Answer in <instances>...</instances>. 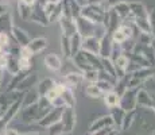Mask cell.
<instances>
[{
	"label": "cell",
	"mask_w": 155,
	"mask_h": 135,
	"mask_svg": "<svg viewBox=\"0 0 155 135\" xmlns=\"http://www.w3.org/2000/svg\"><path fill=\"white\" fill-rule=\"evenodd\" d=\"M154 74L153 68H142L139 70L131 73V79L128 81V88H140L151 76Z\"/></svg>",
	"instance_id": "cell-1"
},
{
	"label": "cell",
	"mask_w": 155,
	"mask_h": 135,
	"mask_svg": "<svg viewBox=\"0 0 155 135\" xmlns=\"http://www.w3.org/2000/svg\"><path fill=\"white\" fill-rule=\"evenodd\" d=\"M104 15H105V11L101 8V5L88 4L81 8V16L91 20V22L96 23V25H101V23H103Z\"/></svg>",
	"instance_id": "cell-2"
},
{
	"label": "cell",
	"mask_w": 155,
	"mask_h": 135,
	"mask_svg": "<svg viewBox=\"0 0 155 135\" xmlns=\"http://www.w3.org/2000/svg\"><path fill=\"white\" fill-rule=\"evenodd\" d=\"M59 122L64 127V134H70L76 127V110H74V107H64Z\"/></svg>",
	"instance_id": "cell-3"
},
{
	"label": "cell",
	"mask_w": 155,
	"mask_h": 135,
	"mask_svg": "<svg viewBox=\"0 0 155 135\" xmlns=\"http://www.w3.org/2000/svg\"><path fill=\"white\" fill-rule=\"evenodd\" d=\"M138 91H139V88H128L121 95L119 107L123 108L126 112L136 110V95H138Z\"/></svg>",
	"instance_id": "cell-4"
},
{
	"label": "cell",
	"mask_w": 155,
	"mask_h": 135,
	"mask_svg": "<svg viewBox=\"0 0 155 135\" xmlns=\"http://www.w3.org/2000/svg\"><path fill=\"white\" fill-rule=\"evenodd\" d=\"M20 112V120L25 124H32V123H38L41 119L39 116V110H38V103L32 104L28 107H23Z\"/></svg>",
	"instance_id": "cell-5"
},
{
	"label": "cell",
	"mask_w": 155,
	"mask_h": 135,
	"mask_svg": "<svg viewBox=\"0 0 155 135\" xmlns=\"http://www.w3.org/2000/svg\"><path fill=\"white\" fill-rule=\"evenodd\" d=\"M115 127L113 120L111 118V115H101L100 118H97L96 120H93V123L89 127V135H93L96 133H99L101 130H105V128H112Z\"/></svg>",
	"instance_id": "cell-6"
},
{
	"label": "cell",
	"mask_w": 155,
	"mask_h": 135,
	"mask_svg": "<svg viewBox=\"0 0 155 135\" xmlns=\"http://www.w3.org/2000/svg\"><path fill=\"white\" fill-rule=\"evenodd\" d=\"M62 16L77 19L81 16V7L76 0H62Z\"/></svg>",
	"instance_id": "cell-7"
},
{
	"label": "cell",
	"mask_w": 155,
	"mask_h": 135,
	"mask_svg": "<svg viewBox=\"0 0 155 135\" xmlns=\"http://www.w3.org/2000/svg\"><path fill=\"white\" fill-rule=\"evenodd\" d=\"M62 111H64V108H53L46 116H43V118L38 122V126L43 127V128H49L50 126H53L54 123H58L61 120Z\"/></svg>",
	"instance_id": "cell-8"
},
{
	"label": "cell",
	"mask_w": 155,
	"mask_h": 135,
	"mask_svg": "<svg viewBox=\"0 0 155 135\" xmlns=\"http://www.w3.org/2000/svg\"><path fill=\"white\" fill-rule=\"evenodd\" d=\"M82 81H84V74H82V72H68V73L65 74L62 83H64L68 88L74 91L76 88H78V86L81 85Z\"/></svg>",
	"instance_id": "cell-9"
},
{
	"label": "cell",
	"mask_w": 155,
	"mask_h": 135,
	"mask_svg": "<svg viewBox=\"0 0 155 135\" xmlns=\"http://www.w3.org/2000/svg\"><path fill=\"white\" fill-rule=\"evenodd\" d=\"M59 26H61V35H65L68 38H71L74 34H77V26H76V19H71V18H65L62 16L59 19Z\"/></svg>",
	"instance_id": "cell-10"
},
{
	"label": "cell",
	"mask_w": 155,
	"mask_h": 135,
	"mask_svg": "<svg viewBox=\"0 0 155 135\" xmlns=\"http://www.w3.org/2000/svg\"><path fill=\"white\" fill-rule=\"evenodd\" d=\"M30 20H31V22L38 23V25H41V26H45V27L50 25L49 18H47V15L45 14L43 7H42V4H41L39 2H38L37 4L34 5V8H32V14H31Z\"/></svg>",
	"instance_id": "cell-11"
},
{
	"label": "cell",
	"mask_w": 155,
	"mask_h": 135,
	"mask_svg": "<svg viewBox=\"0 0 155 135\" xmlns=\"http://www.w3.org/2000/svg\"><path fill=\"white\" fill-rule=\"evenodd\" d=\"M43 64H45V66L51 72H59L62 69V66H64L62 58L59 56H57L55 53L46 54L43 58Z\"/></svg>",
	"instance_id": "cell-12"
},
{
	"label": "cell",
	"mask_w": 155,
	"mask_h": 135,
	"mask_svg": "<svg viewBox=\"0 0 155 135\" xmlns=\"http://www.w3.org/2000/svg\"><path fill=\"white\" fill-rule=\"evenodd\" d=\"M39 80H38V73L37 72H28L25 76L23 81L20 83V85L18 86V92H27L30 89H32V86H37Z\"/></svg>",
	"instance_id": "cell-13"
},
{
	"label": "cell",
	"mask_w": 155,
	"mask_h": 135,
	"mask_svg": "<svg viewBox=\"0 0 155 135\" xmlns=\"http://www.w3.org/2000/svg\"><path fill=\"white\" fill-rule=\"evenodd\" d=\"M11 35H12L14 41L16 42V45L19 47L27 46V45L30 43V41H31V38H30V35L27 34V31H26V30H23V29H20V27H18V26L12 27Z\"/></svg>",
	"instance_id": "cell-14"
},
{
	"label": "cell",
	"mask_w": 155,
	"mask_h": 135,
	"mask_svg": "<svg viewBox=\"0 0 155 135\" xmlns=\"http://www.w3.org/2000/svg\"><path fill=\"white\" fill-rule=\"evenodd\" d=\"M112 46H113V42H112L111 34L107 32L100 39V50H99L100 58H109L111 57V52H112Z\"/></svg>",
	"instance_id": "cell-15"
},
{
	"label": "cell",
	"mask_w": 155,
	"mask_h": 135,
	"mask_svg": "<svg viewBox=\"0 0 155 135\" xmlns=\"http://www.w3.org/2000/svg\"><path fill=\"white\" fill-rule=\"evenodd\" d=\"M14 19H12V14L11 11H7L3 15H0V34H7L11 35L14 27Z\"/></svg>",
	"instance_id": "cell-16"
},
{
	"label": "cell",
	"mask_w": 155,
	"mask_h": 135,
	"mask_svg": "<svg viewBox=\"0 0 155 135\" xmlns=\"http://www.w3.org/2000/svg\"><path fill=\"white\" fill-rule=\"evenodd\" d=\"M130 5V15L134 19L138 18H147L148 16V11L146 8V5L140 2H128Z\"/></svg>",
	"instance_id": "cell-17"
},
{
	"label": "cell",
	"mask_w": 155,
	"mask_h": 135,
	"mask_svg": "<svg viewBox=\"0 0 155 135\" xmlns=\"http://www.w3.org/2000/svg\"><path fill=\"white\" fill-rule=\"evenodd\" d=\"M136 107L140 108H154V100L144 88H139L136 95Z\"/></svg>",
	"instance_id": "cell-18"
},
{
	"label": "cell",
	"mask_w": 155,
	"mask_h": 135,
	"mask_svg": "<svg viewBox=\"0 0 155 135\" xmlns=\"http://www.w3.org/2000/svg\"><path fill=\"white\" fill-rule=\"evenodd\" d=\"M27 49L31 52L32 56H37V54L42 53L45 49L47 47V39L45 37H38V38H34V39L30 41V43L27 45Z\"/></svg>",
	"instance_id": "cell-19"
},
{
	"label": "cell",
	"mask_w": 155,
	"mask_h": 135,
	"mask_svg": "<svg viewBox=\"0 0 155 135\" xmlns=\"http://www.w3.org/2000/svg\"><path fill=\"white\" fill-rule=\"evenodd\" d=\"M81 50L89 52L92 54L99 56L100 50V39L97 37H89V38H82V47Z\"/></svg>",
	"instance_id": "cell-20"
},
{
	"label": "cell",
	"mask_w": 155,
	"mask_h": 135,
	"mask_svg": "<svg viewBox=\"0 0 155 135\" xmlns=\"http://www.w3.org/2000/svg\"><path fill=\"white\" fill-rule=\"evenodd\" d=\"M113 64H115V69H116V80H119L127 73L128 65H130V59H128L127 54L123 53Z\"/></svg>",
	"instance_id": "cell-21"
},
{
	"label": "cell",
	"mask_w": 155,
	"mask_h": 135,
	"mask_svg": "<svg viewBox=\"0 0 155 135\" xmlns=\"http://www.w3.org/2000/svg\"><path fill=\"white\" fill-rule=\"evenodd\" d=\"M109 115H111L115 127L117 128L119 131H120L121 124H123V119H124V116H126V111L117 106V107H115V108H111V113H109Z\"/></svg>",
	"instance_id": "cell-22"
},
{
	"label": "cell",
	"mask_w": 155,
	"mask_h": 135,
	"mask_svg": "<svg viewBox=\"0 0 155 135\" xmlns=\"http://www.w3.org/2000/svg\"><path fill=\"white\" fill-rule=\"evenodd\" d=\"M54 85H55V81L53 79H50V77H46V79H43L42 81H39L37 85V92H38V95H39V97H43L47 92L51 91V89L54 88Z\"/></svg>",
	"instance_id": "cell-23"
},
{
	"label": "cell",
	"mask_w": 155,
	"mask_h": 135,
	"mask_svg": "<svg viewBox=\"0 0 155 135\" xmlns=\"http://www.w3.org/2000/svg\"><path fill=\"white\" fill-rule=\"evenodd\" d=\"M81 47H82V38L77 32L70 38V58H73L74 56H77L81 52Z\"/></svg>",
	"instance_id": "cell-24"
},
{
	"label": "cell",
	"mask_w": 155,
	"mask_h": 135,
	"mask_svg": "<svg viewBox=\"0 0 155 135\" xmlns=\"http://www.w3.org/2000/svg\"><path fill=\"white\" fill-rule=\"evenodd\" d=\"M27 73H25V72H19L18 74H15V76L11 77L10 83L7 84V86H5L4 91L5 92H12V91H18V86L20 85V83L23 81V79H25V76Z\"/></svg>",
	"instance_id": "cell-25"
},
{
	"label": "cell",
	"mask_w": 155,
	"mask_h": 135,
	"mask_svg": "<svg viewBox=\"0 0 155 135\" xmlns=\"http://www.w3.org/2000/svg\"><path fill=\"white\" fill-rule=\"evenodd\" d=\"M38 100H39V95H38V92L34 91V89H30V91L25 92V95H23L22 108H23V107L32 106V104H37Z\"/></svg>",
	"instance_id": "cell-26"
},
{
	"label": "cell",
	"mask_w": 155,
	"mask_h": 135,
	"mask_svg": "<svg viewBox=\"0 0 155 135\" xmlns=\"http://www.w3.org/2000/svg\"><path fill=\"white\" fill-rule=\"evenodd\" d=\"M104 103H105V106L111 110V108H115L119 106V103H120V96H119L116 92H107V93H104Z\"/></svg>",
	"instance_id": "cell-27"
},
{
	"label": "cell",
	"mask_w": 155,
	"mask_h": 135,
	"mask_svg": "<svg viewBox=\"0 0 155 135\" xmlns=\"http://www.w3.org/2000/svg\"><path fill=\"white\" fill-rule=\"evenodd\" d=\"M113 11L116 12V15L119 16V19L123 22V20H126L128 16H130V5H128V2H123L120 3V4H117L115 8H113Z\"/></svg>",
	"instance_id": "cell-28"
},
{
	"label": "cell",
	"mask_w": 155,
	"mask_h": 135,
	"mask_svg": "<svg viewBox=\"0 0 155 135\" xmlns=\"http://www.w3.org/2000/svg\"><path fill=\"white\" fill-rule=\"evenodd\" d=\"M82 54H84V57L86 58V61L89 62V65H91L93 69H96V70H101V58L99 56H96V54H92L89 52H85V50H81Z\"/></svg>",
	"instance_id": "cell-29"
},
{
	"label": "cell",
	"mask_w": 155,
	"mask_h": 135,
	"mask_svg": "<svg viewBox=\"0 0 155 135\" xmlns=\"http://www.w3.org/2000/svg\"><path fill=\"white\" fill-rule=\"evenodd\" d=\"M62 100L65 103V107H76V95H74V91L70 88H65L64 93L61 95Z\"/></svg>",
	"instance_id": "cell-30"
},
{
	"label": "cell",
	"mask_w": 155,
	"mask_h": 135,
	"mask_svg": "<svg viewBox=\"0 0 155 135\" xmlns=\"http://www.w3.org/2000/svg\"><path fill=\"white\" fill-rule=\"evenodd\" d=\"M53 108H54V107H53L51 104L49 103V100H47L45 96H43V97H39V100H38V110H39L41 119H42L43 116H46L47 113H49L50 111L53 110ZM41 119H39V120H41Z\"/></svg>",
	"instance_id": "cell-31"
},
{
	"label": "cell",
	"mask_w": 155,
	"mask_h": 135,
	"mask_svg": "<svg viewBox=\"0 0 155 135\" xmlns=\"http://www.w3.org/2000/svg\"><path fill=\"white\" fill-rule=\"evenodd\" d=\"M134 25H135L136 30H138L139 32H146V34H151L150 22H148V16H147V18H138V19L134 20Z\"/></svg>",
	"instance_id": "cell-32"
},
{
	"label": "cell",
	"mask_w": 155,
	"mask_h": 135,
	"mask_svg": "<svg viewBox=\"0 0 155 135\" xmlns=\"http://www.w3.org/2000/svg\"><path fill=\"white\" fill-rule=\"evenodd\" d=\"M32 8L34 7H28V5L23 4L20 0L18 2V12H19V16L22 18L23 20H30L31 14H32Z\"/></svg>",
	"instance_id": "cell-33"
},
{
	"label": "cell",
	"mask_w": 155,
	"mask_h": 135,
	"mask_svg": "<svg viewBox=\"0 0 155 135\" xmlns=\"http://www.w3.org/2000/svg\"><path fill=\"white\" fill-rule=\"evenodd\" d=\"M101 70H104L105 73H108L109 76L116 79V69L115 64L109 58H101Z\"/></svg>",
	"instance_id": "cell-34"
},
{
	"label": "cell",
	"mask_w": 155,
	"mask_h": 135,
	"mask_svg": "<svg viewBox=\"0 0 155 135\" xmlns=\"http://www.w3.org/2000/svg\"><path fill=\"white\" fill-rule=\"evenodd\" d=\"M135 113H136V110L128 111V112H126V116H124V119H123V124H121V128H120L121 133H126L128 128L131 127V124H132L134 119H135Z\"/></svg>",
	"instance_id": "cell-35"
},
{
	"label": "cell",
	"mask_w": 155,
	"mask_h": 135,
	"mask_svg": "<svg viewBox=\"0 0 155 135\" xmlns=\"http://www.w3.org/2000/svg\"><path fill=\"white\" fill-rule=\"evenodd\" d=\"M84 92H85V95L91 99H99V97H101V95H103L96 84H88V85L85 86Z\"/></svg>",
	"instance_id": "cell-36"
},
{
	"label": "cell",
	"mask_w": 155,
	"mask_h": 135,
	"mask_svg": "<svg viewBox=\"0 0 155 135\" xmlns=\"http://www.w3.org/2000/svg\"><path fill=\"white\" fill-rule=\"evenodd\" d=\"M61 52L66 59H70V38L61 35Z\"/></svg>",
	"instance_id": "cell-37"
},
{
	"label": "cell",
	"mask_w": 155,
	"mask_h": 135,
	"mask_svg": "<svg viewBox=\"0 0 155 135\" xmlns=\"http://www.w3.org/2000/svg\"><path fill=\"white\" fill-rule=\"evenodd\" d=\"M84 81H88V84H96L99 81V70L92 69V70L84 72Z\"/></svg>",
	"instance_id": "cell-38"
},
{
	"label": "cell",
	"mask_w": 155,
	"mask_h": 135,
	"mask_svg": "<svg viewBox=\"0 0 155 135\" xmlns=\"http://www.w3.org/2000/svg\"><path fill=\"white\" fill-rule=\"evenodd\" d=\"M61 18H62V2H59L58 4L55 5V8H54V11L51 12V15L49 16V23L59 22Z\"/></svg>",
	"instance_id": "cell-39"
},
{
	"label": "cell",
	"mask_w": 155,
	"mask_h": 135,
	"mask_svg": "<svg viewBox=\"0 0 155 135\" xmlns=\"http://www.w3.org/2000/svg\"><path fill=\"white\" fill-rule=\"evenodd\" d=\"M123 2H127V0H103V3H101V8H103L105 12L107 11H112L116 5L120 4V3H123Z\"/></svg>",
	"instance_id": "cell-40"
},
{
	"label": "cell",
	"mask_w": 155,
	"mask_h": 135,
	"mask_svg": "<svg viewBox=\"0 0 155 135\" xmlns=\"http://www.w3.org/2000/svg\"><path fill=\"white\" fill-rule=\"evenodd\" d=\"M96 85L99 86V89L101 91V93H107V92H111L113 91V86H115V84L109 83V81H104V80H99L96 83Z\"/></svg>",
	"instance_id": "cell-41"
},
{
	"label": "cell",
	"mask_w": 155,
	"mask_h": 135,
	"mask_svg": "<svg viewBox=\"0 0 155 135\" xmlns=\"http://www.w3.org/2000/svg\"><path fill=\"white\" fill-rule=\"evenodd\" d=\"M32 62L31 58H23V57H19V69L20 72H25V73H28L31 70Z\"/></svg>",
	"instance_id": "cell-42"
},
{
	"label": "cell",
	"mask_w": 155,
	"mask_h": 135,
	"mask_svg": "<svg viewBox=\"0 0 155 135\" xmlns=\"http://www.w3.org/2000/svg\"><path fill=\"white\" fill-rule=\"evenodd\" d=\"M61 134H64V127H62L61 122H58V123H54L53 126H50V127L47 128L46 135H61Z\"/></svg>",
	"instance_id": "cell-43"
},
{
	"label": "cell",
	"mask_w": 155,
	"mask_h": 135,
	"mask_svg": "<svg viewBox=\"0 0 155 135\" xmlns=\"http://www.w3.org/2000/svg\"><path fill=\"white\" fill-rule=\"evenodd\" d=\"M123 54V50H121V46L117 43H113L112 46V52H111V57H109V59H111L112 62H115L116 59L119 58V57Z\"/></svg>",
	"instance_id": "cell-44"
},
{
	"label": "cell",
	"mask_w": 155,
	"mask_h": 135,
	"mask_svg": "<svg viewBox=\"0 0 155 135\" xmlns=\"http://www.w3.org/2000/svg\"><path fill=\"white\" fill-rule=\"evenodd\" d=\"M7 62H8V53L7 52L0 53V70H3V72L5 70Z\"/></svg>",
	"instance_id": "cell-45"
},
{
	"label": "cell",
	"mask_w": 155,
	"mask_h": 135,
	"mask_svg": "<svg viewBox=\"0 0 155 135\" xmlns=\"http://www.w3.org/2000/svg\"><path fill=\"white\" fill-rule=\"evenodd\" d=\"M148 22H150L151 34H154V35H155V10L148 11Z\"/></svg>",
	"instance_id": "cell-46"
},
{
	"label": "cell",
	"mask_w": 155,
	"mask_h": 135,
	"mask_svg": "<svg viewBox=\"0 0 155 135\" xmlns=\"http://www.w3.org/2000/svg\"><path fill=\"white\" fill-rule=\"evenodd\" d=\"M57 4H58V3H57ZM57 4H53V3H47V2H45V4H42L43 11H45V14L47 15V18L51 15V12L54 11V8H55Z\"/></svg>",
	"instance_id": "cell-47"
},
{
	"label": "cell",
	"mask_w": 155,
	"mask_h": 135,
	"mask_svg": "<svg viewBox=\"0 0 155 135\" xmlns=\"http://www.w3.org/2000/svg\"><path fill=\"white\" fill-rule=\"evenodd\" d=\"M4 135H19V133H18L15 128H11V127H7L4 130Z\"/></svg>",
	"instance_id": "cell-48"
},
{
	"label": "cell",
	"mask_w": 155,
	"mask_h": 135,
	"mask_svg": "<svg viewBox=\"0 0 155 135\" xmlns=\"http://www.w3.org/2000/svg\"><path fill=\"white\" fill-rule=\"evenodd\" d=\"M20 2H22L23 4L28 5V7H34V5L38 3V0H20Z\"/></svg>",
	"instance_id": "cell-49"
},
{
	"label": "cell",
	"mask_w": 155,
	"mask_h": 135,
	"mask_svg": "<svg viewBox=\"0 0 155 135\" xmlns=\"http://www.w3.org/2000/svg\"><path fill=\"white\" fill-rule=\"evenodd\" d=\"M7 11H11L7 4H0V15H3L4 12H7Z\"/></svg>",
	"instance_id": "cell-50"
},
{
	"label": "cell",
	"mask_w": 155,
	"mask_h": 135,
	"mask_svg": "<svg viewBox=\"0 0 155 135\" xmlns=\"http://www.w3.org/2000/svg\"><path fill=\"white\" fill-rule=\"evenodd\" d=\"M103 0H88V4H92V5H101Z\"/></svg>",
	"instance_id": "cell-51"
},
{
	"label": "cell",
	"mask_w": 155,
	"mask_h": 135,
	"mask_svg": "<svg viewBox=\"0 0 155 135\" xmlns=\"http://www.w3.org/2000/svg\"><path fill=\"white\" fill-rule=\"evenodd\" d=\"M119 133H120V131H119L117 128H111L105 135H119Z\"/></svg>",
	"instance_id": "cell-52"
},
{
	"label": "cell",
	"mask_w": 155,
	"mask_h": 135,
	"mask_svg": "<svg viewBox=\"0 0 155 135\" xmlns=\"http://www.w3.org/2000/svg\"><path fill=\"white\" fill-rule=\"evenodd\" d=\"M77 2V4L80 5V7H85V5H88V0H76Z\"/></svg>",
	"instance_id": "cell-53"
},
{
	"label": "cell",
	"mask_w": 155,
	"mask_h": 135,
	"mask_svg": "<svg viewBox=\"0 0 155 135\" xmlns=\"http://www.w3.org/2000/svg\"><path fill=\"white\" fill-rule=\"evenodd\" d=\"M19 135H46L42 133H26V134H19Z\"/></svg>",
	"instance_id": "cell-54"
},
{
	"label": "cell",
	"mask_w": 155,
	"mask_h": 135,
	"mask_svg": "<svg viewBox=\"0 0 155 135\" xmlns=\"http://www.w3.org/2000/svg\"><path fill=\"white\" fill-rule=\"evenodd\" d=\"M47 3H53V4H57V3H59V2H62V0H46Z\"/></svg>",
	"instance_id": "cell-55"
},
{
	"label": "cell",
	"mask_w": 155,
	"mask_h": 135,
	"mask_svg": "<svg viewBox=\"0 0 155 135\" xmlns=\"http://www.w3.org/2000/svg\"><path fill=\"white\" fill-rule=\"evenodd\" d=\"M2 80H3V70H0V83H2Z\"/></svg>",
	"instance_id": "cell-56"
},
{
	"label": "cell",
	"mask_w": 155,
	"mask_h": 135,
	"mask_svg": "<svg viewBox=\"0 0 155 135\" xmlns=\"http://www.w3.org/2000/svg\"><path fill=\"white\" fill-rule=\"evenodd\" d=\"M3 113H4V112H3V110H2V107H0V118H2V116H3Z\"/></svg>",
	"instance_id": "cell-57"
}]
</instances>
